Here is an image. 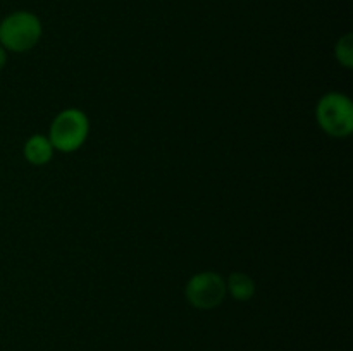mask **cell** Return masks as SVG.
Segmentation results:
<instances>
[{
  "mask_svg": "<svg viewBox=\"0 0 353 351\" xmlns=\"http://www.w3.org/2000/svg\"><path fill=\"white\" fill-rule=\"evenodd\" d=\"M43 26L40 17L28 10H16L0 21V45L7 52L24 54L40 43Z\"/></svg>",
  "mask_w": 353,
  "mask_h": 351,
  "instance_id": "1",
  "label": "cell"
},
{
  "mask_svg": "<svg viewBox=\"0 0 353 351\" xmlns=\"http://www.w3.org/2000/svg\"><path fill=\"white\" fill-rule=\"evenodd\" d=\"M90 134V119L83 110L64 109L54 117L48 129V140L55 151L74 153L86 143Z\"/></svg>",
  "mask_w": 353,
  "mask_h": 351,
  "instance_id": "2",
  "label": "cell"
},
{
  "mask_svg": "<svg viewBox=\"0 0 353 351\" xmlns=\"http://www.w3.org/2000/svg\"><path fill=\"white\" fill-rule=\"evenodd\" d=\"M316 120L331 138L343 140L353 133V102L340 92L324 93L316 105Z\"/></svg>",
  "mask_w": 353,
  "mask_h": 351,
  "instance_id": "3",
  "label": "cell"
},
{
  "mask_svg": "<svg viewBox=\"0 0 353 351\" xmlns=\"http://www.w3.org/2000/svg\"><path fill=\"white\" fill-rule=\"evenodd\" d=\"M226 279L217 272H199L192 275L185 286V298L193 308L214 310L226 298Z\"/></svg>",
  "mask_w": 353,
  "mask_h": 351,
  "instance_id": "4",
  "label": "cell"
},
{
  "mask_svg": "<svg viewBox=\"0 0 353 351\" xmlns=\"http://www.w3.org/2000/svg\"><path fill=\"white\" fill-rule=\"evenodd\" d=\"M54 147H52L48 136H43V134H33L26 140L23 147V155L31 165H37V167H41V165H47L48 162L54 158Z\"/></svg>",
  "mask_w": 353,
  "mask_h": 351,
  "instance_id": "5",
  "label": "cell"
},
{
  "mask_svg": "<svg viewBox=\"0 0 353 351\" xmlns=\"http://www.w3.org/2000/svg\"><path fill=\"white\" fill-rule=\"evenodd\" d=\"M226 291L236 301H250L257 292V284L247 272H231L226 279Z\"/></svg>",
  "mask_w": 353,
  "mask_h": 351,
  "instance_id": "6",
  "label": "cell"
},
{
  "mask_svg": "<svg viewBox=\"0 0 353 351\" xmlns=\"http://www.w3.org/2000/svg\"><path fill=\"white\" fill-rule=\"evenodd\" d=\"M334 58L345 69L353 67V34L347 33L334 45Z\"/></svg>",
  "mask_w": 353,
  "mask_h": 351,
  "instance_id": "7",
  "label": "cell"
},
{
  "mask_svg": "<svg viewBox=\"0 0 353 351\" xmlns=\"http://www.w3.org/2000/svg\"><path fill=\"white\" fill-rule=\"evenodd\" d=\"M7 58H9V55H7V50L2 47V45H0V71H2V69L7 65Z\"/></svg>",
  "mask_w": 353,
  "mask_h": 351,
  "instance_id": "8",
  "label": "cell"
}]
</instances>
